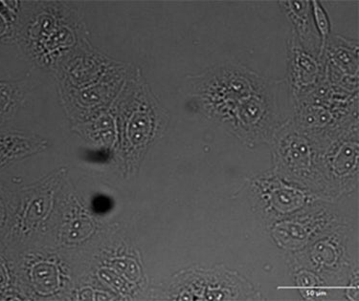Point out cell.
Segmentation results:
<instances>
[{"label": "cell", "mask_w": 359, "mask_h": 301, "mask_svg": "<svg viewBox=\"0 0 359 301\" xmlns=\"http://www.w3.org/2000/svg\"><path fill=\"white\" fill-rule=\"evenodd\" d=\"M94 206H96V209H98L100 211H107V206H111V203H109V201L107 200V198H97L96 203L94 204Z\"/></svg>", "instance_id": "obj_6"}, {"label": "cell", "mask_w": 359, "mask_h": 301, "mask_svg": "<svg viewBox=\"0 0 359 301\" xmlns=\"http://www.w3.org/2000/svg\"><path fill=\"white\" fill-rule=\"evenodd\" d=\"M17 139L10 136H0V164L11 160L18 153Z\"/></svg>", "instance_id": "obj_2"}, {"label": "cell", "mask_w": 359, "mask_h": 301, "mask_svg": "<svg viewBox=\"0 0 359 301\" xmlns=\"http://www.w3.org/2000/svg\"><path fill=\"white\" fill-rule=\"evenodd\" d=\"M10 102H11V97H10L8 88L4 85H0V113L6 110Z\"/></svg>", "instance_id": "obj_5"}, {"label": "cell", "mask_w": 359, "mask_h": 301, "mask_svg": "<svg viewBox=\"0 0 359 301\" xmlns=\"http://www.w3.org/2000/svg\"><path fill=\"white\" fill-rule=\"evenodd\" d=\"M149 130V120L142 114H137L130 120L128 125V136L135 145L141 143V141L148 135Z\"/></svg>", "instance_id": "obj_1"}, {"label": "cell", "mask_w": 359, "mask_h": 301, "mask_svg": "<svg viewBox=\"0 0 359 301\" xmlns=\"http://www.w3.org/2000/svg\"><path fill=\"white\" fill-rule=\"evenodd\" d=\"M314 6V18H316V22L317 27L320 31L322 38H323V44L327 34L330 32V24L329 20H327L326 13L324 12L323 8L319 6L317 2H313Z\"/></svg>", "instance_id": "obj_3"}, {"label": "cell", "mask_w": 359, "mask_h": 301, "mask_svg": "<svg viewBox=\"0 0 359 301\" xmlns=\"http://www.w3.org/2000/svg\"><path fill=\"white\" fill-rule=\"evenodd\" d=\"M7 25L6 22H5L4 18L0 15V36L4 35L5 32H6Z\"/></svg>", "instance_id": "obj_8"}, {"label": "cell", "mask_w": 359, "mask_h": 301, "mask_svg": "<svg viewBox=\"0 0 359 301\" xmlns=\"http://www.w3.org/2000/svg\"><path fill=\"white\" fill-rule=\"evenodd\" d=\"M7 282V274L6 270H5L4 266L0 263V287L4 286Z\"/></svg>", "instance_id": "obj_7"}, {"label": "cell", "mask_w": 359, "mask_h": 301, "mask_svg": "<svg viewBox=\"0 0 359 301\" xmlns=\"http://www.w3.org/2000/svg\"><path fill=\"white\" fill-rule=\"evenodd\" d=\"M4 211H2L1 206H0V224H1L2 220H4Z\"/></svg>", "instance_id": "obj_9"}, {"label": "cell", "mask_w": 359, "mask_h": 301, "mask_svg": "<svg viewBox=\"0 0 359 301\" xmlns=\"http://www.w3.org/2000/svg\"><path fill=\"white\" fill-rule=\"evenodd\" d=\"M115 266H116L120 271H122L126 276L130 277V279L132 276L135 277L138 274L137 272L135 271L136 265L135 263L132 262V261H117Z\"/></svg>", "instance_id": "obj_4"}]
</instances>
